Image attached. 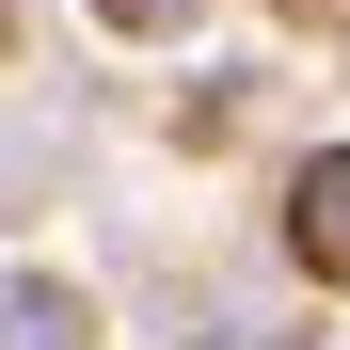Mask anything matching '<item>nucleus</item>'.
Returning <instances> with one entry per match:
<instances>
[{"label":"nucleus","mask_w":350,"mask_h":350,"mask_svg":"<svg viewBox=\"0 0 350 350\" xmlns=\"http://www.w3.org/2000/svg\"><path fill=\"white\" fill-rule=\"evenodd\" d=\"M303 239H319V255H350V159L319 175V207H303Z\"/></svg>","instance_id":"obj_1"}]
</instances>
